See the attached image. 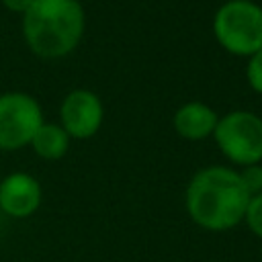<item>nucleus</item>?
<instances>
[{"label": "nucleus", "mask_w": 262, "mask_h": 262, "mask_svg": "<svg viewBox=\"0 0 262 262\" xmlns=\"http://www.w3.org/2000/svg\"><path fill=\"white\" fill-rule=\"evenodd\" d=\"M43 123L39 102L27 92L0 94V149L12 151L31 143Z\"/></svg>", "instance_id": "nucleus-5"}, {"label": "nucleus", "mask_w": 262, "mask_h": 262, "mask_svg": "<svg viewBox=\"0 0 262 262\" xmlns=\"http://www.w3.org/2000/svg\"><path fill=\"white\" fill-rule=\"evenodd\" d=\"M244 221H246L248 229H250L256 237H260V239H262V192H260V194L250 196L248 207H246Z\"/></svg>", "instance_id": "nucleus-10"}, {"label": "nucleus", "mask_w": 262, "mask_h": 262, "mask_svg": "<svg viewBox=\"0 0 262 262\" xmlns=\"http://www.w3.org/2000/svg\"><path fill=\"white\" fill-rule=\"evenodd\" d=\"M76 2H82V0H76Z\"/></svg>", "instance_id": "nucleus-14"}, {"label": "nucleus", "mask_w": 262, "mask_h": 262, "mask_svg": "<svg viewBox=\"0 0 262 262\" xmlns=\"http://www.w3.org/2000/svg\"><path fill=\"white\" fill-rule=\"evenodd\" d=\"M43 201L41 184L27 172H12L0 182V211L14 219L33 215Z\"/></svg>", "instance_id": "nucleus-7"}, {"label": "nucleus", "mask_w": 262, "mask_h": 262, "mask_svg": "<svg viewBox=\"0 0 262 262\" xmlns=\"http://www.w3.org/2000/svg\"><path fill=\"white\" fill-rule=\"evenodd\" d=\"M213 139L235 166L262 162V119L250 111H231L219 117Z\"/></svg>", "instance_id": "nucleus-4"}, {"label": "nucleus", "mask_w": 262, "mask_h": 262, "mask_svg": "<svg viewBox=\"0 0 262 262\" xmlns=\"http://www.w3.org/2000/svg\"><path fill=\"white\" fill-rule=\"evenodd\" d=\"M215 41L231 55L250 57L262 49V6L254 0H227L213 16Z\"/></svg>", "instance_id": "nucleus-3"}, {"label": "nucleus", "mask_w": 262, "mask_h": 262, "mask_svg": "<svg viewBox=\"0 0 262 262\" xmlns=\"http://www.w3.org/2000/svg\"><path fill=\"white\" fill-rule=\"evenodd\" d=\"M217 121H219V115L207 102H201V100H188L180 104L172 117L174 131L188 141H201L213 135Z\"/></svg>", "instance_id": "nucleus-8"}, {"label": "nucleus", "mask_w": 262, "mask_h": 262, "mask_svg": "<svg viewBox=\"0 0 262 262\" xmlns=\"http://www.w3.org/2000/svg\"><path fill=\"white\" fill-rule=\"evenodd\" d=\"M239 178H242V184L246 186V190H248L250 196L262 192V164L244 166L239 170Z\"/></svg>", "instance_id": "nucleus-11"}, {"label": "nucleus", "mask_w": 262, "mask_h": 262, "mask_svg": "<svg viewBox=\"0 0 262 262\" xmlns=\"http://www.w3.org/2000/svg\"><path fill=\"white\" fill-rule=\"evenodd\" d=\"M102 119V100L92 90L76 88L63 96L59 106V125L72 139H90L98 133Z\"/></svg>", "instance_id": "nucleus-6"}, {"label": "nucleus", "mask_w": 262, "mask_h": 262, "mask_svg": "<svg viewBox=\"0 0 262 262\" xmlns=\"http://www.w3.org/2000/svg\"><path fill=\"white\" fill-rule=\"evenodd\" d=\"M250 194L239 172L227 166H207L194 172L186 186L188 217L207 231H227L244 221Z\"/></svg>", "instance_id": "nucleus-1"}, {"label": "nucleus", "mask_w": 262, "mask_h": 262, "mask_svg": "<svg viewBox=\"0 0 262 262\" xmlns=\"http://www.w3.org/2000/svg\"><path fill=\"white\" fill-rule=\"evenodd\" d=\"M246 80H248L250 88L256 94H262V49L248 57V63H246Z\"/></svg>", "instance_id": "nucleus-12"}, {"label": "nucleus", "mask_w": 262, "mask_h": 262, "mask_svg": "<svg viewBox=\"0 0 262 262\" xmlns=\"http://www.w3.org/2000/svg\"><path fill=\"white\" fill-rule=\"evenodd\" d=\"M2 6L10 12H18V14H25L29 10V6L33 4V0H0Z\"/></svg>", "instance_id": "nucleus-13"}, {"label": "nucleus", "mask_w": 262, "mask_h": 262, "mask_svg": "<svg viewBox=\"0 0 262 262\" xmlns=\"http://www.w3.org/2000/svg\"><path fill=\"white\" fill-rule=\"evenodd\" d=\"M70 141L72 137L66 133V129L57 123H41V127L35 131L33 139H31V147L33 151L43 158V160H49V162H55V160H61L68 149H70Z\"/></svg>", "instance_id": "nucleus-9"}, {"label": "nucleus", "mask_w": 262, "mask_h": 262, "mask_svg": "<svg viewBox=\"0 0 262 262\" xmlns=\"http://www.w3.org/2000/svg\"><path fill=\"white\" fill-rule=\"evenodd\" d=\"M84 23V8L76 0H33L23 14V35L35 55L59 59L78 47Z\"/></svg>", "instance_id": "nucleus-2"}]
</instances>
